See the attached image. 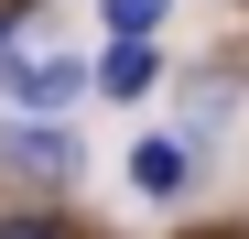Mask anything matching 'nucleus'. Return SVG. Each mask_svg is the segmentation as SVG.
Masks as SVG:
<instances>
[{
	"instance_id": "3",
	"label": "nucleus",
	"mask_w": 249,
	"mask_h": 239,
	"mask_svg": "<svg viewBox=\"0 0 249 239\" xmlns=\"http://www.w3.org/2000/svg\"><path fill=\"white\" fill-rule=\"evenodd\" d=\"M130 185L141 196H184V141H141L130 152Z\"/></svg>"
},
{
	"instance_id": "1",
	"label": "nucleus",
	"mask_w": 249,
	"mask_h": 239,
	"mask_svg": "<svg viewBox=\"0 0 249 239\" xmlns=\"http://www.w3.org/2000/svg\"><path fill=\"white\" fill-rule=\"evenodd\" d=\"M76 87H87V65H76V55H44V65H22V76H11V98H22V109H65Z\"/></svg>"
},
{
	"instance_id": "6",
	"label": "nucleus",
	"mask_w": 249,
	"mask_h": 239,
	"mask_svg": "<svg viewBox=\"0 0 249 239\" xmlns=\"http://www.w3.org/2000/svg\"><path fill=\"white\" fill-rule=\"evenodd\" d=\"M0 239H76L65 218H0Z\"/></svg>"
},
{
	"instance_id": "2",
	"label": "nucleus",
	"mask_w": 249,
	"mask_h": 239,
	"mask_svg": "<svg viewBox=\"0 0 249 239\" xmlns=\"http://www.w3.org/2000/svg\"><path fill=\"white\" fill-rule=\"evenodd\" d=\"M0 152H11L22 174H76V141H65V131H33V120H22V131L0 141Z\"/></svg>"
},
{
	"instance_id": "5",
	"label": "nucleus",
	"mask_w": 249,
	"mask_h": 239,
	"mask_svg": "<svg viewBox=\"0 0 249 239\" xmlns=\"http://www.w3.org/2000/svg\"><path fill=\"white\" fill-rule=\"evenodd\" d=\"M152 22H162V0H108V33H119V44H152Z\"/></svg>"
},
{
	"instance_id": "4",
	"label": "nucleus",
	"mask_w": 249,
	"mask_h": 239,
	"mask_svg": "<svg viewBox=\"0 0 249 239\" xmlns=\"http://www.w3.org/2000/svg\"><path fill=\"white\" fill-rule=\"evenodd\" d=\"M98 87H108V98H141V87H152V44H108Z\"/></svg>"
}]
</instances>
